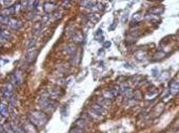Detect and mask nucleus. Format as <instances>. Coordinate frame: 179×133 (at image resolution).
<instances>
[{"mask_svg": "<svg viewBox=\"0 0 179 133\" xmlns=\"http://www.w3.org/2000/svg\"><path fill=\"white\" fill-rule=\"evenodd\" d=\"M30 118H31L32 123L34 125H45V123H46L48 118L45 113H41L38 111H34L30 114Z\"/></svg>", "mask_w": 179, "mask_h": 133, "instance_id": "1", "label": "nucleus"}, {"mask_svg": "<svg viewBox=\"0 0 179 133\" xmlns=\"http://www.w3.org/2000/svg\"><path fill=\"white\" fill-rule=\"evenodd\" d=\"M13 89H14V87H13V85L11 84V83H7L5 86L3 87V89H2V93H3V95L7 100H11L13 98V95H14Z\"/></svg>", "mask_w": 179, "mask_h": 133, "instance_id": "2", "label": "nucleus"}, {"mask_svg": "<svg viewBox=\"0 0 179 133\" xmlns=\"http://www.w3.org/2000/svg\"><path fill=\"white\" fill-rule=\"evenodd\" d=\"M170 92L172 93L173 95H176L179 93V83L175 80L171 81L170 83Z\"/></svg>", "mask_w": 179, "mask_h": 133, "instance_id": "3", "label": "nucleus"}, {"mask_svg": "<svg viewBox=\"0 0 179 133\" xmlns=\"http://www.w3.org/2000/svg\"><path fill=\"white\" fill-rule=\"evenodd\" d=\"M9 25L12 27L13 29H19L21 27V22H19L16 19H10Z\"/></svg>", "mask_w": 179, "mask_h": 133, "instance_id": "4", "label": "nucleus"}, {"mask_svg": "<svg viewBox=\"0 0 179 133\" xmlns=\"http://www.w3.org/2000/svg\"><path fill=\"white\" fill-rule=\"evenodd\" d=\"M11 38V34L7 30H1V39L2 40H9V39Z\"/></svg>", "mask_w": 179, "mask_h": 133, "instance_id": "5", "label": "nucleus"}, {"mask_svg": "<svg viewBox=\"0 0 179 133\" xmlns=\"http://www.w3.org/2000/svg\"><path fill=\"white\" fill-rule=\"evenodd\" d=\"M9 114V110H7V106L4 104H1V115L2 116H7Z\"/></svg>", "mask_w": 179, "mask_h": 133, "instance_id": "6", "label": "nucleus"}]
</instances>
